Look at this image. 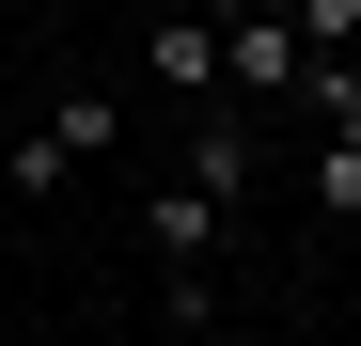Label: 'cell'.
I'll list each match as a JSON object with an SVG mask.
<instances>
[{
  "label": "cell",
  "instance_id": "cell-1",
  "mask_svg": "<svg viewBox=\"0 0 361 346\" xmlns=\"http://www.w3.org/2000/svg\"><path fill=\"white\" fill-rule=\"evenodd\" d=\"M110 142H126V110H110V95H63L47 126H16V142H0V189H16V205H47V189H63V173H94Z\"/></svg>",
  "mask_w": 361,
  "mask_h": 346
},
{
  "label": "cell",
  "instance_id": "cell-2",
  "mask_svg": "<svg viewBox=\"0 0 361 346\" xmlns=\"http://www.w3.org/2000/svg\"><path fill=\"white\" fill-rule=\"evenodd\" d=\"M220 95H252V110H298V95H314V32H298L283 0L220 16Z\"/></svg>",
  "mask_w": 361,
  "mask_h": 346
},
{
  "label": "cell",
  "instance_id": "cell-3",
  "mask_svg": "<svg viewBox=\"0 0 361 346\" xmlns=\"http://www.w3.org/2000/svg\"><path fill=\"white\" fill-rule=\"evenodd\" d=\"M142 79L157 95H220V16L189 0V16H142Z\"/></svg>",
  "mask_w": 361,
  "mask_h": 346
},
{
  "label": "cell",
  "instance_id": "cell-4",
  "mask_svg": "<svg viewBox=\"0 0 361 346\" xmlns=\"http://www.w3.org/2000/svg\"><path fill=\"white\" fill-rule=\"evenodd\" d=\"M220 220H235V205H220V189H189V173H173V189L142 205V252H173V268H204V252H220Z\"/></svg>",
  "mask_w": 361,
  "mask_h": 346
},
{
  "label": "cell",
  "instance_id": "cell-5",
  "mask_svg": "<svg viewBox=\"0 0 361 346\" xmlns=\"http://www.w3.org/2000/svg\"><path fill=\"white\" fill-rule=\"evenodd\" d=\"M189 189H220V205L252 189V126H220V110H204V126H189Z\"/></svg>",
  "mask_w": 361,
  "mask_h": 346
},
{
  "label": "cell",
  "instance_id": "cell-6",
  "mask_svg": "<svg viewBox=\"0 0 361 346\" xmlns=\"http://www.w3.org/2000/svg\"><path fill=\"white\" fill-rule=\"evenodd\" d=\"M314 220H361V142H314Z\"/></svg>",
  "mask_w": 361,
  "mask_h": 346
},
{
  "label": "cell",
  "instance_id": "cell-7",
  "mask_svg": "<svg viewBox=\"0 0 361 346\" xmlns=\"http://www.w3.org/2000/svg\"><path fill=\"white\" fill-rule=\"evenodd\" d=\"M283 16L314 32V47H361V0H283Z\"/></svg>",
  "mask_w": 361,
  "mask_h": 346
},
{
  "label": "cell",
  "instance_id": "cell-8",
  "mask_svg": "<svg viewBox=\"0 0 361 346\" xmlns=\"http://www.w3.org/2000/svg\"><path fill=\"white\" fill-rule=\"evenodd\" d=\"M126 346H173V330H126Z\"/></svg>",
  "mask_w": 361,
  "mask_h": 346
},
{
  "label": "cell",
  "instance_id": "cell-9",
  "mask_svg": "<svg viewBox=\"0 0 361 346\" xmlns=\"http://www.w3.org/2000/svg\"><path fill=\"white\" fill-rule=\"evenodd\" d=\"M314 346H330V330H314Z\"/></svg>",
  "mask_w": 361,
  "mask_h": 346
},
{
  "label": "cell",
  "instance_id": "cell-10",
  "mask_svg": "<svg viewBox=\"0 0 361 346\" xmlns=\"http://www.w3.org/2000/svg\"><path fill=\"white\" fill-rule=\"evenodd\" d=\"M204 346H220V330H204Z\"/></svg>",
  "mask_w": 361,
  "mask_h": 346
}]
</instances>
